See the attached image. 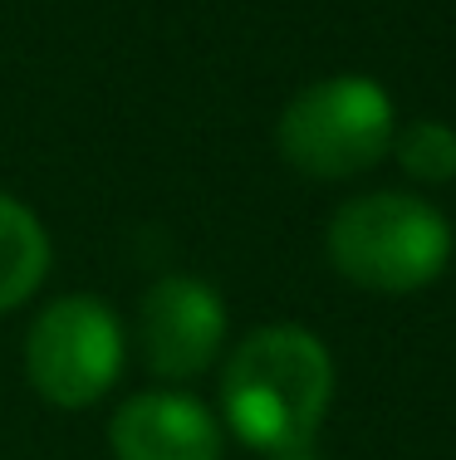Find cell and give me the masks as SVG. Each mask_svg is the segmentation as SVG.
Here are the masks:
<instances>
[{
  "label": "cell",
  "mask_w": 456,
  "mask_h": 460,
  "mask_svg": "<svg viewBox=\"0 0 456 460\" xmlns=\"http://www.w3.org/2000/svg\"><path fill=\"white\" fill-rule=\"evenodd\" d=\"M49 260L54 250H49L45 221L25 201L0 191V314L35 299L49 275Z\"/></svg>",
  "instance_id": "7"
},
{
  "label": "cell",
  "mask_w": 456,
  "mask_h": 460,
  "mask_svg": "<svg viewBox=\"0 0 456 460\" xmlns=\"http://www.w3.org/2000/svg\"><path fill=\"white\" fill-rule=\"evenodd\" d=\"M393 93L368 74H329L300 89L280 113V157L304 177L344 181L378 167L393 152Z\"/></svg>",
  "instance_id": "3"
},
{
  "label": "cell",
  "mask_w": 456,
  "mask_h": 460,
  "mask_svg": "<svg viewBox=\"0 0 456 460\" xmlns=\"http://www.w3.org/2000/svg\"><path fill=\"white\" fill-rule=\"evenodd\" d=\"M270 460H324V456H314L309 446H304V451H280V456H270Z\"/></svg>",
  "instance_id": "9"
},
{
  "label": "cell",
  "mask_w": 456,
  "mask_h": 460,
  "mask_svg": "<svg viewBox=\"0 0 456 460\" xmlns=\"http://www.w3.org/2000/svg\"><path fill=\"white\" fill-rule=\"evenodd\" d=\"M334 402V358L300 323H265L221 367V426L265 456L304 451Z\"/></svg>",
  "instance_id": "1"
},
{
  "label": "cell",
  "mask_w": 456,
  "mask_h": 460,
  "mask_svg": "<svg viewBox=\"0 0 456 460\" xmlns=\"http://www.w3.org/2000/svg\"><path fill=\"white\" fill-rule=\"evenodd\" d=\"M329 260L349 284L373 294L427 289L452 260V226L427 196L363 191L329 221Z\"/></svg>",
  "instance_id": "2"
},
{
  "label": "cell",
  "mask_w": 456,
  "mask_h": 460,
  "mask_svg": "<svg viewBox=\"0 0 456 460\" xmlns=\"http://www.w3.org/2000/svg\"><path fill=\"white\" fill-rule=\"evenodd\" d=\"M226 426L192 392H133L108 421L113 460H221Z\"/></svg>",
  "instance_id": "6"
},
{
  "label": "cell",
  "mask_w": 456,
  "mask_h": 460,
  "mask_svg": "<svg viewBox=\"0 0 456 460\" xmlns=\"http://www.w3.org/2000/svg\"><path fill=\"white\" fill-rule=\"evenodd\" d=\"M138 348L143 363L167 382L201 377L226 348V304L197 275H162L138 304Z\"/></svg>",
  "instance_id": "5"
},
{
  "label": "cell",
  "mask_w": 456,
  "mask_h": 460,
  "mask_svg": "<svg viewBox=\"0 0 456 460\" xmlns=\"http://www.w3.org/2000/svg\"><path fill=\"white\" fill-rule=\"evenodd\" d=\"M393 152L412 181H427V186L456 181V128L452 123L417 118L403 133H393Z\"/></svg>",
  "instance_id": "8"
},
{
  "label": "cell",
  "mask_w": 456,
  "mask_h": 460,
  "mask_svg": "<svg viewBox=\"0 0 456 460\" xmlns=\"http://www.w3.org/2000/svg\"><path fill=\"white\" fill-rule=\"evenodd\" d=\"M128 363L123 319L94 294H64L40 309L25 333L30 387L64 411H84L108 397Z\"/></svg>",
  "instance_id": "4"
}]
</instances>
